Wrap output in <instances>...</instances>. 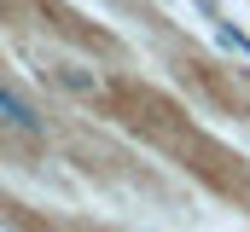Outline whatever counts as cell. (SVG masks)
I'll use <instances>...</instances> for the list:
<instances>
[{"mask_svg": "<svg viewBox=\"0 0 250 232\" xmlns=\"http://www.w3.org/2000/svg\"><path fill=\"white\" fill-rule=\"evenodd\" d=\"M59 81H64V87H76V93H93V87H99L82 64H59Z\"/></svg>", "mask_w": 250, "mask_h": 232, "instance_id": "cell-2", "label": "cell"}, {"mask_svg": "<svg viewBox=\"0 0 250 232\" xmlns=\"http://www.w3.org/2000/svg\"><path fill=\"white\" fill-rule=\"evenodd\" d=\"M0 128H12V134H23V139H41V134H47V116L35 111V99H23L12 81H0Z\"/></svg>", "mask_w": 250, "mask_h": 232, "instance_id": "cell-1", "label": "cell"}]
</instances>
